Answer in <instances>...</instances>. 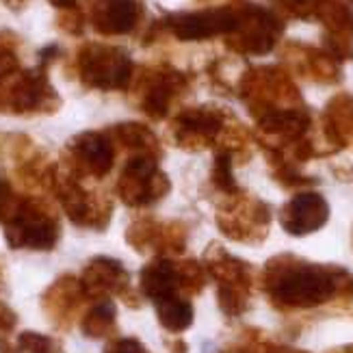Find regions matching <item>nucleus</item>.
Returning <instances> with one entry per match:
<instances>
[{
    "instance_id": "nucleus-1",
    "label": "nucleus",
    "mask_w": 353,
    "mask_h": 353,
    "mask_svg": "<svg viewBox=\"0 0 353 353\" xmlns=\"http://www.w3.org/2000/svg\"><path fill=\"white\" fill-rule=\"evenodd\" d=\"M258 284L278 312H310L345 305L353 299L349 269L314 263L295 254L269 258L258 275Z\"/></svg>"
},
{
    "instance_id": "nucleus-2",
    "label": "nucleus",
    "mask_w": 353,
    "mask_h": 353,
    "mask_svg": "<svg viewBox=\"0 0 353 353\" xmlns=\"http://www.w3.org/2000/svg\"><path fill=\"white\" fill-rule=\"evenodd\" d=\"M174 143L182 150L197 152H243L250 148L252 134L241 124V119L223 106L217 104H199L187 106L172 119Z\"/></svg>"
},
{
    "instance_id": "nucleus-3",
    "label": "nucleus",
    "mask_w": 353,
    "mask_h": 353,
    "mask_svg": "<svg viewBox=\"0 0 353 353\" xmlns=\"http://www.w3.org/2000/svg\"><path fill=\"white\" fill-rule=\"evenodd\" d=\"M239 100L245 104L254 121L284 111L308 106L301 91L282 65H252L241 72L234 85Z\"/></svg>"
},
{
    "instance_id": "nucleus-4",
    "label": "nucleus",
    "mask_w": 353,
    "mask_h": 353,
    "mask_svg": "<svg viewBox=\"0 0 353 353\" xmlns=\"http://www.w3.org/2000/svg\"><path fill=\"white\" fill-rule=\"evenodd\" d=\"M206 275L217 288V305L228 319H241L252 308L258 275L254 265L212 243L204 254Z\"/></svg>"
},
{
    "instance_id": "nucleus-5",
    "label": "nucleus",
    "mask_w": 353,
    "mask_h": 353,
    "mask_svg": "<svg viewBox=\"0 0 353 353\" xmlns=\"http://www.w3.org/2000/svg\"><path fill=\"white\" fill-rule=\"evenodd\" d=\"M61 57L57 43L46 46L39 50L37 63L33 68H24L15 79L7 98L3 102L0 115L15 117H37V115H54L61 109V96L50 83V65Z\"/></svg>"
},
{
    "instance_id": "nucleus-6",
    "label": "nucleus",
    "mask_w": 353,
    "mask_h": 353,
    "mask_svg": "<svg viewBox=\"0 0 353 353\" xmlns=\"http://www.w3.org/2000/svg\"><path fill=\"white\" fill-rule=\"evenodd\" d=\"M74 72L87 89L128 91L137 68L128 50L119 46L85 41L74 54Z\"/></svg>"
},
{
    "instance_id": "nucleus-7",
    "label": "nucleus",
    "mask_w": 353,
    "mask_h": 353,
    "mask_svg": "<svg viewBox=\"0 0 353 353\" xmlns=\"http://www.w3.org/2000/svg\"><path fill=\"white\" fill-rule=\"evenodd\" d=\"M208 275L197 260L154 256L139 273V293L154 303L174 297H195L204 290Z\"/></svg>"
},
{
    "instance_id": "nucleus-8",
    "label": "nucleus",
    "mask_w": 353,
    "mask_h": 353,
    "mask_svg": "<svg viewBox=\"0 0 353 353\" xmlns=\"http://www.w3.org/2000/svg\"><path fill=\"white\" fill-rule=\"evenodd\" d=\"M5 228V241L11 250L52 252L61 239L59 214L46 199L22 195Z\"/></svg>"
},
{
    "instance_id": "nucleus-9",
    "label": "nucleus",
    "mask_w": 353,
    "mask_h": 353,
    "mask_svg": "<svg viewBox=\"0 0 353 353\" xmlns=\"http://www.w3.org/2000/svg\"><path fill=\"white\" fill-rule=\"evenodd\" d=\"M286 22L271 7L239 3L234 26L223 41L239 57H267L280 46Z\"/></svg>"
},
{
    "instance_id": "nucleus-10",
    "label": "nucleus",
    "mask_w": 353,
    "mask_h": 353,
    "mask_svg": "<svg viewBox=\"0 0 353 353\" xmlns=\"http://www.w3.org/2000/svg\"><path fill=\"white\" fill-rule=\"evenodd\" d=\"M130 89L137 109L150 119L161 121L172 113V106L191 91V79L170 63L150 65L134 72Z\"/></svg>"
},
{
    "instance_id": "nucleus-11",
    "label": "nucleus",
    "mask_w": 353,
    "mask_h": 353,
    "mask_svg": "<svg viewBox=\"0 0 353 353\" xmlns=\"http://www.w3.org/2000/svg\"><path fill=\"white\" fill-rule=\"evenodd\" d=\"M273 221L271 206L243 189L234 195L223 197L217 208V228L221 232L243 245L265 243Z\"/></svg>"
},
{
    "instance_id": "nucleus-12",
    "label": "nucleus",
    "mask_w": 353,
    "mask_h": 353,
    "mask_svg": "<svg viewBox=\"0 0 353 353\" xmlns=\"http://www.w3.org/2000/svg\"><path fill=\"white\" fill-rule=\"evenodd\" d=\"M117 159V143L111 130H85L68 141L61 170L79 180H102L109 176Z\"/></svg>"
},
{
    "instance_id": "nucleus-13",
    "label": "nucleus",
    "mask_w": 353,
    "mask_h": 353,
    "mask_svg": "<svg viewBox=\"0 0 353 353\" xmlns=\"http://www.w3.org/2000/svg\"><path fill=\"white\" fill-rule=\"evenodd\" d=\"M50 191L59 199L61 208H63L74 225L87 230H104L109 225L111 204L94 189H89L85 180H79L70 176L65 170H61L59 163Z\"/></svg>"
},
{
    "instance_id": "nucleus-14",
    "label": "nucleus",
    "mask_w": 353,
    "mask_h": 353,
    "mask_svg": "<svg viewBox=\"0 0 353 353\" xmlns=\"http://www.w3.org/2000/svg\"><path fill=\"white\" fill-rule=\"evenodd\" d=\"M236 5H219L195 11H174L163 15L157 24L178 41H208L214 37H225L234 26Z\"/></svg>"
},
{
    "instance_id": "nucleus-15",
    "label": "nucleus",
    "mask_w": 353,
    "mask_h": 353,
    "mask_svg": "<svg viewBox=\"0 0 353 353\" xmlns=\"http://www.w3.org/2000/svg\"><path fill=\"white\" fill-rule=\"evenodd\" d=\"M170 193V178L159 170V157L130 154L117 180V195L128 206L154 204Z\"/></svg>"
},
{
    "instance_id": "nucleus-16",
    "label": "nucleus",
    "mask_w": 353,
    "mask_h": 353,
    "mask_svg": "<svg viewBox=\"0 0 353 353\" xmlns=\"http://www.w3.org/2000/svg\"><path fill=\"white\" fill-rule=\"evenodd\" d=\"M83 293L87 299H121L130 308H139V295L134 293L128 269L117 258L96 256L85 265L79 275Z\"/></svg>"
},
{
    "instance_id": "nucleus-17",
    "label": "nucleus",
    "mask_w": 353,
    "mask_h": 353,
    "mask_svg": "<svg viewBox=\"0 0 353 353\" xmlns=\"http://www.w3.org/2000/svg\"><path fill=\"white\" fill-rule=\"evenodd\" d=\"M282 68L290 76L316 85H339L343 81V65L330 52L303 41H286L280 50Z\"/></svg>"
},
{
    "instance_id": "nucleus-18",
    "label": "nucleus",
    "mask_w": 353,
    "mask_h": 353,
    "mask_svg": "<svg viewBox=\"0 0 353 353\" xmlns=\"http://www.w3.org/2000/svg\"><path fill=\"white\" fill-rule=\"evenodd\" d=\"M314 20L323 26L321 48L341 65L353 61V9L343 0H319Z\"/></svg>"
},
{
    "instance_id": "nucleus-19",
    "label": "nucleus",
    "mask_w": 353,
    "mask_h": 353,
    "mask_svg": "<svg viewBox=\"0 0 353 353\" xmlns=\"http://www.w3.org/2000/svg\"><path fill=\"white\" fill-rule=\"evenodd\" d=\"M145 11V0H94L89 9V22L98 35L124 37L141 28Z\"/></svg>"
},
{
    "instance_id": "nucleus-20",
    "label": "nucleus",
    "mask_w": 353,
    "mask_h": 353,
    "mask_svg": "<svg viewBox=\"0 0 353 353\" xmlns=\"http://www.w3.org/2000/svg\"><path fill=\"white\" fill-rule=\"evenodd\" d=\"M327 199L316 191H299L280 208V225L290 236H308L330 221Z\"/></svg>"
},
{
    "instance_id": "nucleus-21",
    "label": "nucleus",
    "mask_w": 353,
    "mask_h": 353,
    "mask_svg": "<svg viewBox=\"0 0 353 353\" xmlns=\"http://www.w3.org/2000/svg\"><path fill=\"white\" fill-rule=\"evenodd\" d=\"M83 286L76 275H61L41 295V310L57 330H70L85 303Z\"/></svg>"
},
{
    "instance_id": "nucleus-22",
    "label": "nucleus",
    "mask_w": 353,
    "mask_h": 353,
    "mask_svg": "<svg viewBox=\"0 0 353 353\" xmlns=\"http://www.w3.org/2000/svg\"><path fill=\"white\" fill-rule=\"evenodd\" d=\"M321 139L330 154L353 150V96L349 91H341L327 100L321 113Z\"/></svg>"
},
{
    "instance_id": "nucleus-23",
    "label": "nucleus",
    "mask_w": 353,
    "mask_h": 353,
    "mask_svg": "<svg viewBox=\"0 0 353 353\" xmlns=\"http://www.w3.org/2000/svg\"><path fill=\"white\" fill-rule=\"evenodd\" d=\"M22 48L24 41L18 33H13L9 28L0 30V113H3V102L7 98V91L24 70Z\"/></svg>"
},
{
    "instance_id": "nucleus-24",
    "label": "nucleus",
    "mask_w": 353,
    "mask_h": 353,
    "mask_svg": "<svg viewBox=\"0 0 353 353\" xmlns=\"http://www.w3.org/2000/svg\"><path fill=\"white\" fill-rule=\"evenodd\" d=\"M81 332L91 341H113L117 334V308L113 299H96L81 319Z\"/></svg>"
},
{
    "instance_id": "nucleus-25",
    "label": "nucleus",
    "mask_w": 353,
    "mask_h": 353,
    "mask_svg": "<svg viewBox=\"0 0 353 353\" xmlns=\"http://www.w3.org/2000/svg\"><path fill=\"white\" fill-rule=\"evenodd\" d=\"M117 148H126L132 154H154L161 157V143L157 134L152 132L148 126L139 124V121H124L109 128Z\"/></svg>"
},
{
    "instance_id": "nucleus-26",
    "label": "nucleus",
    "mask_w": 353,
    "mask_h": 353,
    "mask_svg": "<svg viewBox=\"0 0 353 353\" xmlns=\"http://www.w3.org/2000/svg\"><path fill=\"white\" fill-rule=\"evenodd\" d=\"M154 312L165 332L182 334L187 332L195 321V308L189 297H174L161 303H154Z\"/></svg>"
},
{
    "instance_id": "nucleus-27",
    "label": "nucleus",
    "mask_w": 353,
    "mask_h": 353,
    "mask_svg": "<svg viewBox=\"0 0 353 353\" xmlns=\"http://www.w3.org/2000/svg\"><path fill=\"white\" fill-rule=\"evenodd\" d=\"M223 353H308L299 347L284 345L265 336L258 330H245L234 343H230Z\"/></svg>"
},
{
    "instance_id": "nucleus-28",
    "label": "nucleus",
    "mask_w": 353,
    "mask_h": 353,
    "mask_svg": "<svg viewBox=\"0 0 353 353\" xmlns=\"http://www.w3.org/2000/svg\"><path fill=\"white\" fill-rule=\"evenodd\" d=\"M234 154L232 152H214V161H212V172H210V182L212 187L217 189L223 197L234 195L241 191L234 178Z\"/></svg>"
},
{
    "instance_id": "nucleus-29",
    "label": "nucleus",
    "mask_w": 353,
    "mask_h": 353,
    "mask_svg": "<svg viewBox=\"0 0 353 353\" xmlns=\"http://www.w3.org/2000/svg\"><path fill=\"white\" fill-rule=\"evenodd\" d=\"M269 5L284 22L286 20L312 22L319 0H269Z\"/></svg>"
},
{
    "instance_id": "nucleus-30",
    "label": "nucleus",
    "mask_w": 353,
    "mask_h": 353,
    "mask_svg": "<svg viewBox=\"0 0 353 353\" xmlns=\"http://www.w3.org/2000/svg\"><path fill=\"white\" fill-rule=\"evenodd\" d=\"M18 347L24 353H65L63 343L39 332H22L18 336Z\"/></svg>"
},
{
    "instance_id": "nucleus-31",
    "label": "nucleus",
    "mask_w": 353,
    "mask_h": 353,
    "mask_svg": "<svg viewBox=\"0 0 353 353\" xmlns=\"http://www.w3.org/2000/svg\"><path fill=\"white\" fill-rule=\"evenodd\" d=\"M22 193L13 187V182L7 174H0V225H5L9 217L13 214L15 206H18Z\"/></svg>"
},
{
    "instance_id": "nucleus-32",
    "label": "nucleus",
    "mask_w": 353,
    "mask_h": 353,
    "mask_svg": "<svg viewBox=\"0 0 353 353\" xmlns=\"http://www.w3.org/2000/svg\"><path fill=\"white\" fill-rule=\"evenodd\" d=\"M102 353H150L139 339H113Z\"/></svg>"
},
{
    "instance_id": "nucleus-33",
    "label": "nucleus",
    "mask_w": 353,
    "mask_h": 353,
    "mask_svg": "<svg viewBox=\"0 0 353 353\" xmlns=\"http://www.w3.org/2000/svg\"><path fill=\"white\" fill-rule=\"evenodd\" d=\"M18 327V314H15L7 303L0 301V343L9 341L13 330Z\"/></svg>"
},
{
    "instance_id": "nucleus-34",
    "label": "nucleus",
    "mask_w": 353,
    "mask_h": 353,
    "mask_svg": "<svg viewBox=\"0 0 353 353\" xmlns=\"http://www.w3.org/2000/svg\"><path fill=\"white\" fill-rule=\"evenodd\" d=\"M48 3L57 9V13H74V11H83V0H48Z\"/></svg>"
},
{
    "instance_id": "nucleus-35",
    "label": "nucleus",
    "mask_w": 353,
    "mask_h": 353,
    "mask_svg": "<svg viewBox=\"0 0 353 353\" xmlns=\"http://www.w3.org/2000/svg\"><path fill=\"white\" fill-rule=\"evenodd\" d=\"M30 3V0H3V5L7 7V9H11V11H22V9H26V5Z\"/></svg>"
},
{
    "instance_id": "nucleus-36",
    "label": "nucleus",
    "mask_w": 353,
    "mask_h": 353,
    "mask_svg": "<svg viewBox=\"0 0 353 353\" xmlns=\"http://www.w3.org/2000/svg\"><path fill=\"white\" fill-rule=\"evenodd\" d=\"M0 353H24L18 345H11L9 341L0 343Z\"/></svg>"
},
{
    "instance_id": "nucleus-37",
    "label": "nucleus",
    "mask_w": 353,
    "mask_h": 353,
    "mask_svg": "<svg viewBox=\"0 0 353 353\" xmlns=\"http://www.w3.org/2000/svg\"><path fill=\"white\" fill-rule=\"evenodd\" d=\"M170 353H187V343L174 341V343L170 345Z\"/></svg>"
},
{
    "instance_id": "nucleus-38",
    "label": "nucleus",
    "mask_w": 353,
    "mask_h": 353,
    "mask_svg": "<svg viewBox=\"0 0 353 353\" xmlns=\"http://www.w3.org/2000/svg\"><path fill=\"white\" fill-rule=\"evenodd\" d=\"M330 353H353V345H343V347H336Z\"/></svg>"
},
{
    "instance_id": "nucleus-39",
    "label": "nucleus",
    "mask_w": 353,
    "mask_h": 353,
    "mask_svg": "<svg viewBox=\"0 0 353 353\" xmlns=\"http://www.w3.org/2000/svg\"><path fill=\"white\" fill-rule=\"evenodd\" d=\"M5 290V265H3V260H0V293Z\"/></svg>"
},
{
    "instance_id": "nucleus-40",
    "label": "nucleus",
    "mask_w": 353,
    "mask_h": 353,
    "mask_svg": "<svg viewBox=\"0 0 353 353\" xmlns=\"http://www.w3.org/2000/svg\"><path fill=\"white\" fill-rule=\"evenodd\" d=\"M351 245H353V232H351Z\"/></svg>"
},
{
    "instance_id": "nucleus-41",
    "label": "nucleus",
    "mask_w": 353,
    "mask_h": 353,
    "mask_svg": "<svg viewBox=\"0 0 353 353\" xmlns=\"http://www.w3.org/2000/svg\"><path fill=\"white\" fill-rule=\"evenodd\" d=\"M349 3H351V5H353V0H349Z\"/></svg>"
}]
</instances>
